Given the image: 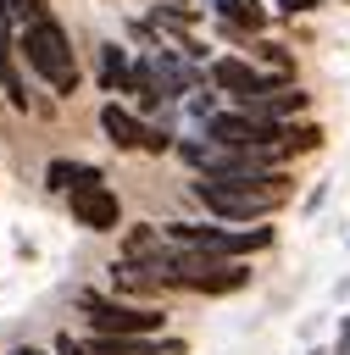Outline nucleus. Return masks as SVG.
Returning a JSON list of instances; mask_svg holds the SVG:
<instances>
[{
  "label": "nucleus",
  "instance_id": "1",
  "mask_svg": "<svg viewBox=\"0 0 350 355\" xmlns=\"http://www.w3.org/2000/svg\"><path fill=\"white\" fill-rule=\"evenodd\" d=\"M194 200L217 222H256V216H267V211H278L289 200V178H278V166H244V172H222V178H194Z\"/></svg>",
  "mask_w": 350,
  "mask_h": 355
},
{
  "label": "nucleus",
  "instance_id": "2",
  "mask_svg": "<svg viewBox=\"0 0 350 355\" xmlns=\"http://www.w3.org/2000/svg\"><path fill=\"white\" fill-rule=\"evenodd\" d=\"M167 288H183V294H239L250 283V266L244 261H228V255H211V250H167L161 261H144Z\"/></svg>",
  "mask_w": 350,
  "mask_h": 355
},
{
  "label": "nucleus",
  "instance_id": "3",
  "mask_svg": "<svg viewBox=\"0 0 350 355\" xmlns=\"http://www.w3.org/2000/svg\"><path fill=\"white\" fill-rule=\"evenodd\" d=\"M17 50H22L28 67L50 83V94H72V89H78V55H72V39L61 33L56 17H39V22L17 28Z\"/></svg>",
  "mask_w": 350,
  "mask_h": 355
},
{
  "label": "nucleus",
  "instance_id": "4",
  "mask_svg": "<svg viewBox=\"0 0 350 355\" xmlns=\"http://www.w3.org/2000/svg\"><path fill=\"white\" fill-rule=\"evenodd\" d=\"M172 244L183 250H211V255H228V261H244L256 250L272 244V227H228V222H172L167 227Z\"/></svg>",
  "mask_w": 350,
  "mask_h": 355
},
{
  "label": "nucleus",
  "instance_id": "5",
  "mask_svg": "<svg viewBox=\"0 0 350 355\" xmlns=\"http://www.w3.org/2000/svg\"><path fill=\"white\" fill-rule=\"evenodd\" d=\"M83 311H89L94 333H111V338H150L167 322V311L128 305V300H100V294H83Z\"/></svg>",
  "mask_w": 350,
  "mask_h": 355
},
{
  "label": "nucleus",
  "instance_id": "6",
  "mask_svg": "<svg viewBox=\"0 0 350 355\" xmlns=\"http://www.w3.org/2000/svg\"><path fill=\"white\" fill-rule=\"evenodd\" d=\"M211 83H217L222 94H233L239 105H250V100H261V94H272V89H283V83H294V78L261 72V67L244 61V55H217V61H211Z\"/></svg>",
  "mask_w": 350,
  "mask_h": 355
},
{
  "label": "nucleus",
  "instance_id": "7",
  "mask_svg": "<svg viewBox=\"0 0 350 355\" xmlns=\"http://www.w3.org/2000/svg\"><path fill=\"white\" fill-rule=\"evenodd\" d=\"M100 133H106L117 150H156V155H161V150L172 144V133H167V128H144V122H139L133 111H122L117 100H106V105H100Z\"/></svg>",
  "mask_w": 350,
  "mask_h": 355
},
{
  "label": "nucleus",
  "instance_id": "8",
  "mask_svg": "<svg viewBox=\"0 0 350 355\" xmlns=\"http://www.w3.org/2000/svg\"><path fill=\"white\" fill-rule=\"evenodd\" d=\"M67 205H72V222H83L89 233H111V227H122V205H117V194L100 183V189H78V194H67Z\"/></svg>",
  "mask_w": 350,
  "mask_h": 355
},
{
  "label": "nucleus",
  "instance_id": "9",
  "mask_svg": "<svg viewBox=\"0 0 350 355\" xmlns=\"http://www.w3.org/2000/svg\"><path fill=\"white\" fill-rule=\"evenodd\" d=\"M44 178H50V189H61V194H78V189H100V183H106V172L89 166V161H50Z\"/></svg>",
  "mask_w": 350,
  "mask_h": 355
},
{
  "label": "nucleus",
  "instance_id": "10",
  "mask_svg": "<svg viewBox=\"0 0 350 355\" xmlns=\"http://www.w3.org/2000/svg\"><path fill=\"white\" fill-rule=\"evenodd\" d=\"M111 288H117V294H161L167 283H161L144 261H128V255H122V261H111Z\"/></svg>",
  "mask_w": 350,
  "mask_h": 355
},
{
  "label": "nucleus",
  "instance_id": "11",
  "mask_svg": "<svg viewBox=\"0 0 350 355\" xmlns=\"http://www.w3.org/2000/svg\"><path fill=\"white\" fill-rule=\"evenodd\" d=\"M211 11H217L233 33H261V28H267V6H261V0H211Z\"/></svg>",
  "mask_w": 350,
  "mask_h": 355
},
{
  "label": "nucleus",
  "instance_id": "12",
  "mask_svg": "<svg viewBox=\"0 0 350 355\" xmlns=\"http://www.w3.org/2000/svg\"><path fill=\"white\" fill-rule=\"evenodd\" d=\"M128 78H133V61H128L117 44H106V50H100V89L117 94V89H128Z\"/></svg>",
  "mask_w": 350,
  "mask_h": 355
},
{
  "label": "nucleus",
  "instance_id": "13",
  "mask_svg": "<svg viewBox=\"0 0 350 355\" xmlns=\"http://www.w3.org/2000/svg\"><path fill=\"white\" fill-rule=\"evenodd\" d=\"M250 50H256V55H261V61H267V67H272L278 78H294V61H289V50H283V44L261 39V44H250Z\"/></svg>",
  "mask_w": 350,
  "mask_h": 355
},
{
  "label": "nucleus",
  "instance_id": "14",
  "mask_svg": "<svg viewBox=\"0 0 350 355\" xmlns=\"http://www.w3.org/2000/svg\"><path fill=\"white\" fill-rule=\"evenodd\" d=\"M6 6H11V22H17V28H28V22L50 17V6H44V0H6Z\"/></svg>",
  "mask_w": 350,
  "mask_h": 355
},
{
  "label": "nucleus",
  "instance_id": "15",
  "mask_svg": "<svg viewBox=\"0 0 350 355\" xmlns=\"http://www.w3.org/2000/svg\"><path fill=\"white\" fill-rule=\"evenodd\" d=\"M317 0H278V11H289V17H300V11H311Z\"/></svg>",
  "mask_w": 350,
  "mask_h": 355
},
{
  "label": "nucleus",
  "instance_id": "16",
  "mask_svg": "<svg viewBox=\"0 0 350 355\" xmlns=\"http://www.w3.org/2000/svg\"><path fill=\"white\" fill-rule=\"evenodd\" d=\"M11 355H44V349H33V344H17V349H11Z\"/></svg>",
  "mask_w": 350,
  "mask_h": 355
},
{
  "label": "nucleus",
  "instance_id": "17",
  "mask_svg": "<svg viewBox=\"0 0 350 355\" xmlns=\"http://www.w3.org/2000/svg\"><path fill=\"white\" fill-rule=\"evenodd\" d=\"M172 6H178V0H172Z\"/></svg>",
  "mask_w": 350,
  "mask_h": 355
}]
</instances>
